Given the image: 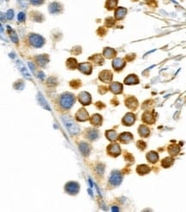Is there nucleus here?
Returning a JSON list of instances; mask_svg holds the SVG:
<instances>
[{"mask_svg": "<svg viewBox=\"0 0 186 212\" xmlns=\"http://www.w3.org/2000/svg\"><path fill=\"white\" fill-rule=\"evenodd\" d=\"M46 83H47V85L50 86V87H55V86L58 85V81H57L56 77H49V78L47 79Z\"/></svg>", "mask_w": 186, "mask_h": 212, "instance_id": "37", "label": "nucleus"}, {"mask_svg": "<svg viewBox=\"0 0 186 212\" xmlns=\"http://www.w3.org/2000/svg\"><path fill=\"white\" fill-rule=\"evenodd\" d=\"M69 85H70V87L71 88H73V89H78L81 87V85H82V83H81V81L79 80V79H75V80H72V81H70L69 82Z\"/></svg>", "mask_w": 186, "mask_h": 212, "instance_id": "38", "label": "nucleus"}, {"mask_svg": "<svg viewBox=\"0 0 186 212\" xmlns=\"http://www.w3.org/2000/svg\"><path fill=\"white\" fill-rule=\"evenodd\" d=\"M137 147L140 150H144L146 149L147 145H146V143H145V142L139 140V141L137 143Z\"/></svg>", "mask_w": 186, "mask_h": 212, "instance_id": "41", "label": "nucleus"}, {"mask_svg": "<svg viewBox=\"0 0 186 212\" xmlns=\"http://www.w3.org/2000/svg\"><path fill=\"white\" fill-rule=\"evenodd\" d=\"M78 65L77 61L74 58H69L66 61V66L69 70H75V69L78 68Z\"/></svg>", "mask_w": 186, "mask_h": 212, "instance_id": "30", "label": "nucleus"}, {"mask_svg": "<svg viewBox=\"0 0 186 212\" xmlns=\"http://www.w3.org/2000/svg\"><path fill=\"white\" fill-rule=\"evenodd\" d=\"M118 140L122 143L127 144L133 140V135L129 132H123L118 136Z\"/></svg>", "mask_w": 186, "mask_h": 212, "instance_id": "18", "label": "nucleus"}, {"mask_svg": "<svg viewBox=\"0 0 186 212\" xmlns=\"http://www.w3.org/2000/svg\"><path fill=\"white\" fill-rule=\"evenodd\" d=\"M127 14V9L124 7H118L115 10V19L116 20H122Z\"/></svg>", "mask_w": 186, "mask_h": 212, "instance_id": "22", "label": "nucleus"}, {"mask_svg": "<svg viewBox=\"0 0 186 212\" xmlns=\"http://www.w3.org/2000/svg\"><path fill=\"white\" fill-rule=\"evenodd\" d=\"M78 101L82 106H88L92 102L91 95L88 92L82 91L78 95Z\"/></svg>", "mask_w": 186, "mask_h": 212, "instance_id": "7", "label": "nucleus"}, {"mask_svg": "<svg viewBox=\"0 0 186 212\" xmlns=\"http://www.w3.org/2000/svg\"><path fill=\"white\" fill-rule=\"evenodd\" d=\"M125 106L130 110H135L138 107V101L134 96H129L125 100Z\"/></svg>", "mask_w": 186, "mask_h": 212, "instance_id": "17", "label": "nucleus"}, {"mask_svg": "<svg viewBox=\"0 0 186 212\" xmlns=\"http://www.w3.org/2000/svg\"><path fill=\"white\" fill-rule=\"evenodd\" d=\"M146 157H147V161L150 163H153V164L156 163L158 162V160H159V155L155 151L148 152L147 154V155H146Z\"/></svg>", "mask_w": 186, "mask_h": 212, "instance_id": "29", "label": "nucleus"}, {"mask_svg": "<svg viewBox=\"0 0 186 212\" xmlns=\"http://www.w3.org/2000/svg\"><path fill=\"white\" fill-rule=\"evenodd\" d=\"M121 148L117 143H112L107 147V152L112 157H117L121 154Z\"/></svg>", "mask_w": 186, "mask_h": 212, "instance_id": "6", "label": "nucleus"}, {"mask_svg": "<svg viewBox=\"0 0 186 212\" xmlns=\"http://www.w3.org/2000/svg\"><path fill=\"white\" fill-rule=\"evenodd\" d=\"M103 55L106 59H113L117 55V52L112 47H105L103 50Z\"/></svg>", "mask_w": 186, "mask_h": 212, "instance_id": "23", "label": "nucleus"}, {"mask_svg": "<svg viewBox=\"0 0 186 212\" xmlns=\"http://www.w3.org/2000/svg\"><path fill=\"white\" fill-rule=\"evenodd\" d=\"M97 33L99 34V35L104 36L107 34V29L105 28H103V27H100V28H99V29L97 30Z\"/></svg>", "mask_w": 186, "mask_h": 212, "instance_id": "45", "label": "nucleus"}, {"mask_svg": "<svg viewBox=\"0 0 186 212\" xmlns=\"http://www.w3.org/2000/svg\"><path fill=\"white\" fill-rule=\"evenodd\" d=\"M106 138L109 141L115 142L118 139V133L114 130H108V131H106Z\"/></svg>", "mask_w": 186, "mask_h": 212, "instance_id": "28", "label": "nucleus"}, {"mask_svg": "<svg viewBox=\"0 0 186 212\" xmlns=\"http://www.w3.org/2000/svg\"><path fill=\"white\" fill-rule=\"evenodd\" d=\"M31 18L34 21H37V22H42L44 21V16L39 13L38 11H33L31 12Z\"/></svg>", "mask_w": 186, "mask_h": 212, "instance_id": "32", "label": "nucleus"}, {"mask_svg": "<svg viewBox=\"0 0 186 212\" xmlns=\"http://www.w3.org/2000/svg\"><path fill=\"white\" fill-rule=\"evenodd\" d=\"M135 121H136V115L132 112H128L122 119V123L125 126L132 125L135 123Z\"/></svg>", "mask_w": 186, "mask_h": 212, "instance_id": "11", "label": "nucleus"}, {"mask_svg": "<svg viewBox=\"0 0 186 212\" xmlns=\"http://www.w3.org/2000/svg\"><path fill=\"white\" fill-rule=\"evenodd\" d=\"M25 18H26V16H25V13H23V12H20L19 14H18V16H17V20L19 21L20 22H22V21H25Z\"/></svg>", "mask_w": 186, "mask_h": 212, "instance_id": "44", "label": "nucleus"}, {"mask_svg": "<svg viewBox=\"0 0 186 212\" xmlns=\"http://www.w3.org/2000/svg\"><path fill=\"white\" fill-rule=\"evenodd\" d=\"M138 82H139V79L137 77V75H134V74L129 75L124 79V83L127 85H134V84H137Z\"/></svg>", "mask_w": 186, "mask_h": 212, "instance_id": "27", "label": "nucleus"}, {"mask_svg": "<svg viewBox=\"0 0 186 212\" xmlns=\"http://www.w3.org/2000/svg\"><path fill=\"white\" fill-rule=\"evenodd\" d=\"M96 171L99 174H103V173H104V166L102 165V164H99L98 165V167H97V169H96Z\"/></svg>", "mask_w": 186, "mask_h": 212, "instance_id": "47", "label": "nucleus"}, {"mask_svg": "<svg viewBox=\"0 0 186 212\" xmlns=\"http://www.w3.org/2000/svg\"><path fill=\"white\" fill-rule=\"evenodd\" d=\"M7 28H8V32H9V34H10V39H11V41H13L14 43H17V42H18V37H17V35H16V33L15 32L14 29H12L10 26H8Z\"/></svg>", "mask_w": 186, "mask_h": 212, "instance_id": "36", "label": "nucleus"}, {"mask_svg": "<svg viewBox=\"0 0 186 212\" xmlns=\"http://www.w3.org/2000/svg\"><path fill=\"white\" fill-rule=\"evenodd\" d=\"M138 133L142 138H147L150 135V129L145 125H141L138 128Z\"/></svg>", "mask_w": 186, "mask_h": 212, "instance_id": "25", "label": "nucleus"}, {"mask_svg": "<svg viewBox=\"0 0 186 212\" xmlns=\"http://www.w3.org/2000/svg\"><path fill=\"white\" fill-rule=\"evenodd\" d=\"M108 90L109 89H107V87H106V86H99V93L100 95H105L108 91Z\"/></svg>", "mask_w": 186, "mask_h": 212, "instance_id": "43", "label": "nucleus"}, {"mask_svg": "<svg viewBox=\"0 0 186 212\" xmlns=\"http://www.w3.org/2000/svg\"><path fill=\"white\" fill-rule=\"evenodd\" d=\"M150 168L145 165V164H142V165H138L137 168V172L140 174V175H144V174H147L150 172Z\"/></svg>", "mask_w": 186, "mask_h": 212, "instance_id": "31", "label": "nucleus"}, {"mask_svg": "<svg viewBox=\"0 0 186 212\" xmlns=\"http://www.w3.org/2000/svg\"><path fill=\"white\" fill-rule=\"evenodd\" d=\"M64 191H65L66 193H68L69 195L75 196V195L78 194L79 191H80V185L77 182H68V183H66V185L64 186Z\"/></svg>", "mask_w": 186, "mask_h": 212, "instance_id": "5", "label": "nucleus"}, {"mask_svg": "<svg viewBox=\"0 0 186 212\" xmlns=\"http://www.w3.org/2000/svg\"><path fill=\"white\" fill-rule=\"evenodd\" d=\"M48 10L51 14H59L62 11V5L59 3L53 2L49 4Z\"/></svg>", "mask_w": 186, "mask_h": 212, "instance_id": "21", "label": "nucleus"}, {"mask_svg": "<svg viewBox=\"0 0 186 212\" xmlns=\"http://www.w3.org/2000/svg\"><path fill=\"white\" fill-rule=\"evenodd\" d=\"M29 67L31 68V70L34 72V70H35V68H34V64L33 63H31V62H29Z\"/></svg>", "mask_w": 186, "mask_h": 212, "instance_id": "52", "label": "nucleus"}, {"mask_svg": "<svg viewBox=\"0 0 186 212\" xmlns=\"http://www.w3.org/2000/svg\"><path fill=\"white\" fill-rule=\"evenodd\" d=\"M75 118H76V120L78 122H85L90 119L88 112H87V110H86L85 108H83V107H82V108H80L78 111L76 112Z\"/></svg>", "mask_w": 186, "mask_h": 212, "instance_id": "9", "label": "nucleus"}, {"mask_svg": "<svg viewBox=\"0 0 186 212\" xmlns=\"http://www.w3.org/2000/svg\"><path fill=\"white\" fill-rule=\"evenodd\" d=\"M29 42L30 45L35 48H39L45 44V39L37 34H30L29 35Z\"/></svg>", "mask_w": 186, "mask_h": 212, "instance_id": "3", "label": "nucleus"}, {"mask_svg": "<svg viewBox=\"0 0 186 212\" xmlns=\"http://www.w3.org/2000/svg\"><path fill=\"white\" fill-rule=\"evenodd\" d=\"M24 82L21 81V80H18L17 82H16L15 83H14V89H16V90H23V88H24Z\"/></svg>", "mask_w": 186, "mask_h": 212, "instance_id": "40", "label": "nucleus"}, {"mask_svg": "<svg viewBox=\"0 0 186 212\" xmlns=\"http://www.w3.org/2000/svg\"><path fill=\"white\" fill-rule=\"evenodd\" d=\"M45 0H30V2L34 4V5H40L44 3Z\"/></svg>", "mask_w": 186, "mask_h": 212, "instance_id": "49", "label": "nucleus"}, {"mask_svg": "<svg viewBox=\"0 0 186 212\" xmlns=\"http://www.w3.org/2000/svg\"><path fill=\"white\" fill-rule=\"evenodd\" d=\"M16 64H17V66H18V68H19L20 71L21 72V74L27 78V79H29V80H32V78H31V76H30V74L29 73V71H27V69H26V67H25V65L21 62L20 60H18L16 62Z\"/></svg>", "mask_w": 186, "mask_h": 212, "instance_id": "26", "label": "nucleus"}, {"mask_svg": "<svg viewBox=\"0 0 186 212\" xmlns=\"http://www.w3.org/2000/svg\"><path fill=\"white\" fill-rule=\"evenodd\" d=\"M62 120L64 123L65 126L68 128L69 131L72 135H77L80 132V126L73 120L72 117L70 115H64L62 117Z\"/></svg>", "mask_w": 186, "mask_h": 212, "instance_id": "2", "label": "nucleus"}, {"mask_svg": "<svg viewBox=\"0 0 186 212\" xmlns=\"http://www.w3.org/2000/svg\"><path fill=\"white\" fill-rule=\"evenodd\" d=\"M79 150L85 157H87L89 155L90 151H91V146L85 142H82L79 144Z\"/></svg>", "mask_w": 186, "mask_h": 212, "instance_id": "19", "label": "nucleus"}, {"mask_svg": "<svg viewBox=\"0 0 186 212\" xmlns=\"http://www.w3.org/2000/svg\"><path fill=\"white\" fill-rule=\"evenodd\" d=\"M125 64L126 62L124 61V59H121V58H116L112 60V65L113 67V69L116 71H122L124 66H125Z\"/></svg>", "mask_w": 186, "mask_h": 212, "instance_id": "12", "label": "nucleus"}, {"mask_svg": "<svg viewBox=\"0 0 186 212\" xmlns=\"http://www.w3.org/2000/svg\"><path fill=\"white\" fill-rule=\"evenodd\" d=\"M142 121L146 124H149V125H153L155 122V117L154 115V112L146 111L143 114H142Z\"/></svg>", "mask_w": 186, "mask_h": 212, "instance_id": "14", "label": "nucleus"}, {"mask_svg": "<svg viewBox=\"0 0 186 212\" xmlns=\"http://www.w3.org/2000/svg\"><path fill=\"white\" fill-rule=\"evenodd\" d=\"M109 90L114 95H119L123 92V84L118 82H113L110 84Z\"/></svg>", "mask_w": 186, "mask_h": 212, "instance_id": "15", "label": "nucleus"}, {"mask_svg": "<svg viewBox=\"0 0 186 212\" xmlns=\"http://www.w3.org/2000/svg\"><path fill=\"white\" fill-rule=\"evenodd\" d=\"M114 24H115V19L113 17H107V18H106L105 25L107 28H112Z\"/></svg>", "mask_w": 186, "mask_h": 212, "instance_id": "39", "label": "nucleus"}, {"mask_svg": "<svg viewBox=\"0 0 186 212\" xmlns=\"http://www.w3.org/2000/svg\"><path fill=\"white\" fill-rule=\"evenodd\" d=\"M133 1H137V0H133Z\"/></svg>", "mask_w": 186, "mask_h": 212, "instance_id": "53", "label": "nucleus"}, {"mask_svg": "<svg viewBox=\"0 0 186 212\" xmlns=\"http://www.w3.org/2000/svg\"><path fill=\"white\" fill-rule=\"evenodd\" d=\"M173 163H174V159L172 157H166L161 161V165L165 168L171 167L172 165H173Z\"/></svg>", "mask_w": 186, "mask_h": 212, "instance_id": "34", "label": "nucleus"}, {"mask_svg": "<svg viewBox=\"0 0 186 212\" xmlns=\"http://www.w3.org/2000/svg\"><path fill=\"white\" fill-rule=\"evenodd\" d=\"M38 99H39V102H43V103H42L41 105H42V106H43V107H44L45 108L46 107V108H47L48 110H50V107H48V105H47V103H46V101H45V99H44V98L42 97V95H41L40 94H39V97H38Z\"/></svg>", "mask_w": 186, "mask_h": 212, "instance_id": "42", "label": "nucleus"}, {"mask_svg": "<svg viewBox=\"0 0 186 212\" xmlns=\"http://www.w3.org/2000/svg\"><path fill=\"white\" fill-rule=\"evenodd\" d=\"M38 77H39L41 80H43V79H44V73H43L42 71H39V74H38Z\"/></svg>", "mask_w": 186, "mask_h": 212, "instance_id": "51", "label": "nucleus"}, {"mask_svg": "<svg viewBox=\"0 0 186 212\" xmlns=\"http://www.w3.org/2000/svg\"><path fill=\"white\" fill-rule=\"evenodd\" d=\"M84 136L89 141H95L99 138V131L95 128H88L85 130Z\"/></svg>", "mask_w": 186, "mask_h": 212, "instance_id": "8", "label": "nucleus"}, {"mask_svg": "<svg viewBox=\"0 0 186 212\" xmlns=\"http://www.w3.org/2000/svg\"><path fill=\"white\" fill-rule=\"evenodd\" d=\"M118 4V0H107L106 3V8L108 10H112L116 8Z\"/></svg>", "mask_w": 186, "mask_h": 212, "instance_id": "35", "label": "nucleus"}, {"mask_svg": "<svg viewBox=\"0 0 186 212\" xmlns=\"http://www.w3.org/2000/svg\"><path fill=\"white\" fill-rule=\"evenodd\" d=\"M123 180V174L121 172L118 171V170H115V171L112 172L110 177H109V180L108 183L110 186H113V187H116L118 186Z\"/></svg>", "mask_w": 186, "mask_h": 212, "instance_id": "4", "label": "nucleus"}, {"mask_svg": "<svg viewBox=\"0 0 186 212\" xmlns=\"http://www.w3.org/2000/svg\"><path fill=\"white\" fill-rule=\"evenodd\" d=\"M75 102H76L75 95L69 92H64L59 96V106L64 110H69L73 107Z\"/></svg>", "mask_w": 186, "mask_h": 212, "instance_id": "1", "label": "nucleus"}, {"mask_svg": "<svg viewBox=\"0 0 186 212\" xmlns=\"http://www.w3.org/2000/svg\"><path fill=\"white\" fill-rule=\"evenodd\" d=\"M88 60L92 61L93 63H94L97 65H102L103 63H104V58L101 54L96 53V54H94L91 57H89Z\"/></svg>", "mask_w": 186, "mask_h": 212, "instance_id": "24", "label": "nucleus"}, {"mask_svg": "<svg viewBox=\"0 0 186 212\" xmlns=\"http://www.w3.org/2000/svg\"><path fill=\"white\" fill-rule=\"evenodd\" d=\"M95 106H96V107L98 108V109H102V108H104V107H106V105L105 104H103V102H100V101H98L97 103H95Z\"/></svg>", "mask_w": 186, "mask_h": 212, "instance_id": "50", "label": "nucleus"}, {"mask_svg": "<svg viewBox=\"0 0 186 212\" xmlns=\"http://www.w3.org/2000/svg\"><path fill=\"white\" fill-rule=\"evenodd\" d=\"M81 52H82V47H79V46H77V47H75L73 49H72V53L73 54H79V53H81Z\"/></svg>", "mask_w": 186, "mask_h": 212, "instance_id": "46", "label": "nucleus"}, {"mask_svg": "<svg viewBox=\"0 0 186 212\" xmlns=\"http://www.w3.org/2000/svg\"><path fill=\"white\" fill-rule=\"evenodd\" d=\"M179 151H180V148L177 144H171L168 147V153L172 156L177 155L179 153Z\"/></svg>", "mask_w": 186, "mask_h": 212, "instance_id": "33", "label": "nucleus"}, {"mask_svg": "<svg viewBox=\"0 0 186 212\" xmlns=\"http://www.w3.org/2000/svg\"><path fill=\"white\" fill-rule=\"evenodd\" d=\"M112 72L109 70H104L102 71L99 75V79L102 82L105 83H110L112 80Z\"/></svg>", "mask_w": 186, "mask_h": 212, "instance_id": "10", "label": "nucleus"}, {"mask_svg": "<svg viewBox=\"0 0 186 212\" xmlns=\"http://www.w3.org/2000/svg\"><path fill=\"white\" fill-rule=\"evenodd\" d=\"M79 71H81L82 73L85 74V75H90L93 71V66L90 63L88 62H84V63H81L78 65Z\"/></svg>", "mask_w": 186, "mask_h": 212, "instance_id": "13", "label": "nucleus"}, {"mask_svg": "<svg viewBox=\"0 0 186 212\" xmlns=\"http://www.w3.org/2000/svg\"><path fill=\"white\" fill-rule=\"evenodd\" d=\"M35 62L40 67H44L49 62V56L47 54H41L34 57Z\"/></svg>", "mask_w": 186, "mask_h": 212, "instance_id": "16", "label": "nucleus"}, {"mask_svg": "<svg viewBox=\"0 0 186 212\" xmlns=\"http://www.w3.org/2000/svg\"><path fill=\"white\" fill-rule=\"evenodd\" d=\"M89 120H90V123H91L92 125L98 127V126H100L102 125V116L99 113L93 114L90 117Z\"/></svg>", "mask_w": 186, "mask_h": 212, "instance_id": "20", "label": "nucleus"}, {"mask_svg": "<svg viewBox=\"0 0 186 212\" xmlns=\"http://www.w3.org/2000/svg\"><path fill=\"white\" fill-rule=\"evenodd\" d=\"M6 16H7V18H8L9 20L13 19V17H14V11H13V10H8V11H7V14H6Z\"/></svg>", "mask_w": 186, "mask_h": 212, "instance_id": "48", "label": "nucleus"}]
</instances>
